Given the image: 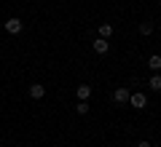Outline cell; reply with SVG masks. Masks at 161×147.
<instances>
[{"label": "cell", "mask_w": 161, "mask_h": 147, "mask_svg": "<svg viewBox=\"0 0 161 147\" xmlns=\"http://www.w3.org/2000/svg\"><path fill=\"white\" fill-rule=\"evenodd\" d=\"M129 104L137 110H145L148 107V96H145V91H134V94H129Z\"/></svg>", "instance_id": "6da1fadb"}, {"label": "cell", "mask_w": 161, "mask_h": 147, "mask_svg": "<svg viewBox=\"0 0 161 147\" xmlns=\"http://www.w3.org/2000/svg\"><path fill=\"white\" fill-rule=\"evenodd\" d=\"M22 29H24V22H22V19H16V16L6 19V32H8V35H19Z\"/></svg>", "instance_id": "7a4b0ae2"}, {"label": "cell", "mask_w": 161, "mask_h": 147, "mask_svg": "<svg viewBox=\"0 0 161 147\" xmlns=\"http://www.w3.org/2000/svg\"><path fill=\"white\" fill-rule=\"evenodd\" d=\"M129 94H132V91H129L126 86H121V88L113 91V102H115V104H126V102H129Z\"/></svg>", "instance_id": "3957f363"}, {"label": "cell", "mask_w": 161, "mask_h": 147, "mask_svg": "<svg viewBox=\"0 0 161 147\" xmlns=\"http://www.w3.org/2000/svg\"><path fill=\"white\" fill-rule=\"evenodd\" d=\"M92 48H94V54H99V56H105V54L110 51V43H108L105 38H97V40L92 43Z\"/></svg>", "instance_id": "277c9868"}, {"label": "cell", "mask_w": 161, "mask_h": 147, "mask_svg": "<svg viewBox=\"0 0 161 147\" xmlns=\"http://www.w3.org/2000/svg\"><path fill=\"white\" fill-rule=\"evenodd\" d=\"M75 96H78V102H89V96H92V86L80 83L78 88H75Z\"/></svg>", "instance_id": "5b68a950"}, {"label": "cell", "mask_w": 161, "mask_h": 147, "mask_svg": "<svg viewBox=\"0 0 161 147\" xmlns=\"http://www.w3.org/2000/svg\"><path fill=\"white\" fill-rule=\"evenodd\" d=\"M30 96H32V99H43V96H46V86L32 83V86H30Z\"/></svg>", "instance_id": "8992f818"}, {"label": "cell", "mask_w": 161, "mask_h": 147, "mask_svg": "<svg viewBox=\"0 0 161 147\" xmlns=\"http://www.w3.org/2000/svg\"><path fill=\"white\" fill-rule=\"evenodd\" d=\"M97 32H99V38H105V40H110V35H113V24H108V22H102L97 27Z\"/></svg>", "instance_id": "52a82bcc"}, {"label": "cell", "mask_w": 161, "mask_h": 147, "mask_svg": "<svg viewBox=\"0 0 161 147\" xmlns=\"http://www.w3.org/2000/svg\"><path fill=\"white\" fill-rule=\"evenodd\" d=\"M148 67L153 70V72H158V70H161V56H158V54H153V56L148 59Z\"/></svg>", "instance_id": "ba28073f"}, {"label": "cell", "mask_w": 161, "mask_h": 147, "mask_svg": "<svg viewBox=\"0 0 161 147\" xmlns=\"http://www.w3.org/2000/svg\"><path fill=\"white\" fill-rule=\"evenodd\" d=\"M148 88H150V91H161V75H158V72L148 80Z\"/></svg>", "instance_id": "9c48e42d"}, {"label": "cell", "mask_w": 161, "mask_h": 147, "mask_svg": "<svg viewBox=\"0 0 161 147\" xmlns=\"http://www.w3.org/2000/svg\"><path fill=\"white\" fill-rule=\"evenodd\" d=\"M89 110H92V104H89V102H78V104H75V113H78V115H86Z\"/></svg>", "instance_id": "30bf717a"}, {"label": "cell", "mask_w": 161, "mask_h": 147, "mask_svg": "<svg viewBox=\"0 0 161 147\" xmlns=\"http://www.w3.org/2000/svg\"><path fill=\"white\" fill-rule=\"evenodd\" d=\"M150 32H153V24H150V22H142V24H140V35H145V38H148Z\"/></svg>", "instance_id": "8fae6325"}, {"label": "cell", "mask_w": 161, "mask_h": 147, "mask_svg": "<svg viewBox=\"0 0 161 147\" xmlns=\"http://www.w3.org/2000/svg\"><path fill=\"white\" fill-rule=\"evenodd\" d=\"M137 147H153V144H150L148 139H142V142H137Z\"/></svg>", "instance_id": "7c38bea8"}]
</instances>
